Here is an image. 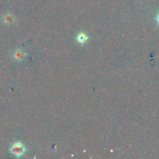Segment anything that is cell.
<instances>
[{"instance_id": "obj_1", "label": "cell", "mask_w": 159, "mask_h": 159, "mask_svg": "<svg viewBox=\"0 0 159 159\" xmlns=\"http://www.w3.org/2000/svg\"><path fill=\"white\" fill-rule=\"evenodd\" d=\"M26 149L24 144L21 142H15L10 147V152L16 158H20L26 152Z\"/></svg>"}, {"instance_id": "obj_2", "label": "cell", "mask_w": 159, "mask_h": 159, "mask_svg": "<svg viewBox=\"0 0 159 159\" xmlns=\"http://www.w3.org/2000/svg\"><path fill=\"white\" fill-rule=\"evenodd\" d=\"M27 56V54L26 52L23 51L22 49H17L12 53V58L14 60L17 61H23L26 58V57Z\"/></svg>"}, {"instance_id": "obj_3", "label": "cell", "mask_w": 159, "mask_h": 159, "mask_svg": "<svg viewBox=\"0 0 159 159\" xmlns=\"http://www.w3.org/2000/svg\"><path fill=\"white\" fill-rule=\"evenodd\" d=\"M76 41L79 43V44H84L86 43L89 40V36L86 35L85 33L81 32L76 36Z\"/></svg>"}, {"instance_id": "obj_4", "label": "cell", "mask_w": 159, "mask_h": 159, "mask_svg": "<svg viewBox=\"0 0 159 159\" xmlns=\"http://www.w3.org/2000/svg\"><path fill=\"white\" fill-rule=\"evenodd\" d=\"M12 20H13V16L9 13L6 14V16H3V21L5 23H11L12 22Z\"/></svg>"}, {"instance_id": "obj_5", "label": "cell", "mask_w": 159, "mask_h": 159, "mask_svg": "<svg viewBox=\"0 0 159 159\" xmlns=\"http://www.w3.org/2000/svg\"><path fill=\"white\" fill-rule=\"evenodd\" d=\"M156 21H157V23L159 24V13L158 14V16H157V17H156Z\"/></svg>"}]
</instances>
